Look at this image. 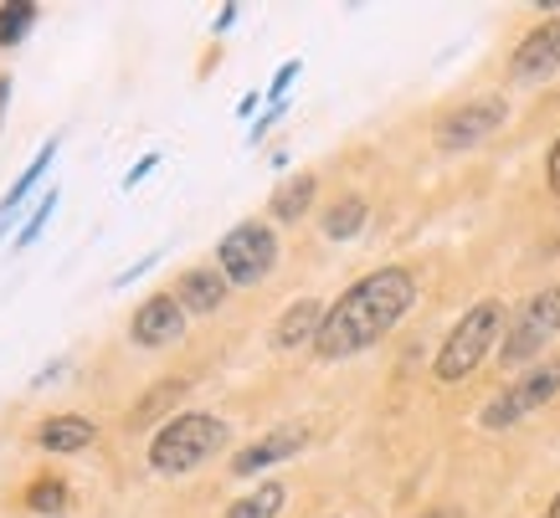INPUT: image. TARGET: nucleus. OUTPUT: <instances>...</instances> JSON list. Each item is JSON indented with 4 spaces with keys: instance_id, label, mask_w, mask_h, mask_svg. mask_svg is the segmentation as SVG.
Returning a JSON list of instances; mask_svg holds the SVG:
<instances>
[{
    "instance_id": "obj_5",
    "label": "nucleus",
    "mask_w": 560,
    "mask_h": 518,
    "mask_svg": "<svg viewBox=\"0 0 560 518\" xmlns=\"http://www.w3.org/2000/svg\"><path fill=\"white\" fill-rule=\"evenodd\" d=\"M272 262H278V236H272V226H262V221H237L217 247V268L232 287L262 283L272 272Z\"/></svg>"
},
{
    "instance_id": "obj_26",
    "label": "nucleus",
    "mask_w": 560,
    "mask_h": 518,
    "mask_svg": "<svg viewBox=\"0 0 560 518\" xmlns=\"http://www.w3.org/2000/svg\"><path fill=\"white\" fill-rule=\"evenodd\" d=\"M5 103H11V78H0V118H5Z\"/></svg>"
},
{
    "instance_id": "obj_25",
    "label": "nucleus",
    "mask_w": 560,
    "mask_h": 518,
    "mask_svg": "<svg viewBox=\"0 0 560 518\" xmlns=\"http://www.w3.org/2000/svg\"><path fill=\"white\" fill-rule=\"evenodd\" d=\"M232 21H237V5H221V11H217V32H226Z\"/></svg>"
},
{
    "instance_id": "obj_8",
    "label": "nucleus",
    "mask_w": 560,
    "mask_h": 518,
    "mask_svg": "<svg viewBox=\"0 0 560 518\" xmlns=\"http://www.w3.org/2000/svg\"><path fill=\"white\" fill-rule=\"evenodd\" d=\"M180 334H186V308L175 303V293H154L129 318V339L139 350H171L180 344Z\"/></svg>"
},
{
    "instance_id": "obj_4",
    "label": "nucleus",
    "mask_w": 560,
    "mask_h": 518,
    "mask_svg": "<svg viewBox=\"0 0 560 518\" xmlns=\"http://www.w3.org/2000/svg\"><path fill=\"white\" fill-rule=\"evenodd\" d=\"M556 334H560V287H540L510 318V334L499 344V365H535Z\"/></svg>"
},
{
    "instance_id": "obj_14",
    "label": "nucleus",
    "mask_w": 560,
    "mask_h": 518,
    "mask_svg": "<svg viewBox=\"0 0 560 518\" xmlns=\"http://www.w3.org/2000/svg\"><path fill=\"white\" fill-rule=\"evenodd\" d=\"M283 498H289L283 483H257L247 498H237L226 508V518H278L283 514Z\"/></svg>"
},
{
    "instance_id": "obj_27",
    "label": "nucleus",
    "mask_w": 560,
    "mask_h": 518,
    "mask_svg": "<svg viewBox=\"0 0 560 518\" xmlns=\"http://www.w3.org/2000/svg\"><path fill=\"white\" fill-rule=\"evenodd\" d=\"M422 518H463L458 508H432V514H422Z\"/></svg>"
},
{
    "instance_id": "obj_17",
    "label": "nucleus",
    "mask_w": 560,
    "mask_h": 518,
    "mask_svg": "<svg viewBox=\"0 0 560 518\" xmlns=\"http://www.w3.org/2000/svg\"><path fill=\"white\" fill-rule=\"evenodd\" d=\"M26 508H32V514L57 518L62 508H68V483H62L57 472H47V478H36V483L26 487Z\"/></svg>"
},
{
    "instance_id": "obj_24",
    "label": "nucleus",
    "mask_w": 560,
    "mask_h": 518,
    "mask_svg": "<svg viewBox=\"0 0 560 518\" xmlns=\"http://www.w3.org/2000/svg\"><path fill=\"white\" fill-rule=\"evenodd\" d=\"M154 165H160V160H154V154H150V160H139V165H135V169H129V180H124V185H129V190H135V185H139V180H144V175H150V169H154Z\"/></svg>"
},
{
    "instance_id": "obj_10",
    "label": "nucleus",
    "mask_w": 560,
    "mask_h": 518,
    "mask_svg": "<svg viewBox=\"0 0 560 518\" xmlns=\"http://www.w3.org/2000/svg\"><path fill=\"white\" fill-rule=\"evenodd\" d=\"M304 442H308L304 426H278V432H268L262 442H253V447H242L237 457H232V478H253V472L283 462L293 451H304Z\"/></svg>"
},
{
    "instance_id": "obj_1",
    "label": "nucleus",
    "mask_w": 560,
    "mask_h": 518,
    "mask_svg": "<svg viewBox=\"0 0 560 518\" xmlns=\"http://www.w3.org/2000/svg\"><path fill=\"white\" fill-rule=\"evenodd\" d=\"M417 303V278L407 268H381L350 283L340 298L324 308V329L314 339L319 360H350V354L371 350L411 314Z\"/></svg>"
},
{
    "instance_id": "obj_21",
    "label": "nucleus",
    "mask_w": 560,
    "mask_h": 518,
    "mask_svg": "<svg viewBox=\"0 0 560 518\" xmlns=\"http://www.w3.org/2000/svg\"><path fill=\"white\" fill-rule=\"evenodd\" d=\"M51 211H57V190H47V201H42V205H36V211H32V221H26V232L16 236V247H32L36 236H42V226H47V216H51Z\"/></svg>"
},
{
    "instance_id": "obj_15",
    "label": "nucleus",
    "mask_w": 560,
    "mask_h": 518,
    "mask_svg": "<svg viewBox=\"0 0 560 518\" xmlns=\"http://www.w3.org/2000/svg\"><path fill=\"white\" fill-rule=\"evenodd\" d=\"M360 226H365V201L360 196H340L324 211V236L329 242H350V236H360Z\"/></svg>"
},
{
    "instance_id": "obj_3",
    "label": "nucleus",
    "mask_w": 560,
    "mask_h": 518,
    "mask_svg": "<svg viewBox=\"0 0 560 518\" xmlns=\"http://www.w3.org/2000/svg\"><path fill=\"white\" fill-rule=\"evenodd\" d=\"M499 329H504V303H499V298L474 303V308L453 323V334L442 339V354H438V365H432V369H438V380L442 385L468 380V375H474V369L493 354Z\"/></svg>"
},
{
    "instance_id": "obj_19",
    "label": "nucleus",
    "mask_w": 560,
    "mask_h": 518,
    "mask_svg": "<svg viewBox=\"0 0 560 518\" xmlns=\"http://www.w3.org/2000/svg\"><path fill=\"white\" fill-rule=\"evenodd\" d=\"M51 154H57V139H51L47 150L36 154V160H32V165H26V169H21V180H16V185H11V190H5V201H0V216H5V211H16V205H21V201H26V196H32V185H36V180H42V175H47V165H51Z\"/></svg>"
},
{
    "instance_id": "obj_22",
    "label": "nucleus",
    "mask_w": 560,
    "mask_h": 518,
    "mask_svg": "<svg viewBox=\"0 0 560 518\" xmlns=\"http://www.w3.org/2000/svg\"><path fill=\"white\" fill-rule=\"evenodd\" d=\"M293 78H299V62H283V68H278V78H272V108L283 103V87H289Z\"/></svg>"
},
{
    "instance_id": "obj_23",
    "label": "nucleus",
    "mask_w": 560,
    "mask_h": 518,
    "mask_svg": "<svg viewBox=\"0 0 560 518\" xmlns=\"http://www.w3.org/2000/svg\"><path fill=\"white\" fill-rule=\"evenodd\" d=\"M545 180H550V190H556V201H560V139L550 144V160H545Z\"/></svg>"
},
{
    "instance_id": "obj_20",
    "label": "nucleus",
    "mask_w": 560,
    "mask_h": 518,
    "mask_svg": "<svg viewBox=\"0 0 560 518\" xmlns=\"http://www.w3.org/2000/svg\"><path fill=\"white\" fill-rule=\"evenodd\" d=\"M180 390H186V380H165V385H154L150 396H144V401H139L135 411H129V426H144V421H150L154 411H160V405H171L175 396H180Z\"/></svg>"
},
{
    "instance_id": "obj_18",
    "label": "nucleus",
    "mask_w": 560,
    "mask_h": 518,
    "mask_svg": "<svg viewBox=\"0 0 560 518\" xmlns=\"http://www.w3.org/2000/svg\"><path fill=\"white\" fill-rule=\"evenodd\" d=\"M36 11L32 0H11V5H0V47H16V42H26V32L36 26Z\"/></svg>"
},
{
    "instance_id": "obj_2",
    "label": "nucleus",
    "mask_w": 560,
    "mask_h": 518,
    "mask_svg": "<svg viewBox=\"0 0 560 518\" xmlns=\"http://www.w3.org/2000/svg\"><path fill=\"white\" fill-rule=\"evenodd\" d=\"M221 442H226V421L206 416V411L171 416L150 436V472H160V478H186V472L201 468L211 451H221Z\"/></svg>"
},
{
    "instance_id": "obj_9",
    "label": "nucleus",
    "mask_w": 560,
    "mask_h": 518,
    "mask_svg": "<svg viewBox=\"0 0 560 518\" xmlns=\"http://www.w3.org/2000/svg\"><path fill=\"white\" fill-rule=\"evenodd\" d=\"M556 68H560V16H550L514 47L510 72L520 78V83H535V78H550Z\"/></svg>"
},
{
    "instance_id": "obj_12",
    "label": "nucleus",
    "mask_w": 560,
    "mask_h": 518,
    "mask_svg": "<svg viewBox=\"0 0 560 518\" xmlns=\"http://www.w3.org/2000/svg\"><path fill=\"white\" fill-rule=\"evenodd\" d=\"M319 329H324V303L299 298L289 314L278 318V329H272V350L289 354V350H299V344H314V339H319Z\"/></svg>"
},
{
    "instance_id": "obj_28",
    "label": "nucleus",
    "mask_w": 560,
    "mask_h": 518,
    "mask_svg": "<svg viewBox=\"0 0 560 518\" xmlns=\"http://www.w3.org/2000/svg\"><path fill=\"white\" fill-rule=\"evenodd\" d=\"M545 518H560V493L550 498V508H545Z\"/></svg>"
},
{
    "instance_id": "obj_6",
    "label": "nucleus",
    "mask_w": 560,
    "mask_h": 518,
    "mask_svg": "<svg viewBox=\"0 0 560 518\" xmlns=\"http://www.w3.org/2000/svg\"><path fill=\"white\" fill-rule=\"evenodd\" d=\"M560 396V354H550V360H540L535 369H525L520 380L499 396V401L483 405V426H514L520 416H529V411H540L545 401H556Z\"/></svg>"
},
{
    "instance_id": "obj_13",
    "label": "nucleus",
    "mask_w": 560,
    "mask_h": 518,
    "mask_svg": "<svg viewBox=\"0 0 560 518\" xmlns=\"http://www.w3.org/2000/svg\"><path fill=\"white\" fill-rule=\"evenodd\" d=\"M36 442L47 451H57V457H72V451H88L98 442V426L88 416H47L36 426Z\"/></svg>"
},
{
    "instance_id": "obj_7",
    "label": "nucleus",
    "mask_w": 560,
    "mask_h": 518,
    "mask_svg": "<svg viewBox=\"0 0 560 518\" xmlns=\"http://www.w3.org/2000/svg\"><path fill=\"white\" fill-rule=\"evenodd\" d=\"M510 118V103L504 98H478V103H463V108H453V114L438 123V150L442 154H463L474 150V144H483V139L499 129Z\"/></svg>"
},
{
    "instance_id": "obj_16",
    "label": "nucleus",
    "mask_w": 560,
    "mask_h": 518,
    "mask_svg": "<svg viewBox=\"0 0 560 518\" xmlns=\"http://www.w3.org/2000/svg\"><path fill=\"white\" fill-rule=\"evenodd\" d=\"M314 190H319L314 175H293V180L272 196V221H299L308 211V201H314Z\"/></svg>"
},
{
    "instance_id": "obj_11",
    "label": "nucleus",
    "mask_w": 560,
    "mask_h": 518,
    "mask_svg": "<svg viewBox=\"0 0 560 518\" xmlns=\"http://www.w3.org/2000/svg\"><path fill=\"white\" fill-rule=\"evenodd\" d=\"M226 278H221V268H190L180 272V283H175V303L190 314H217L221 298H226Z\"/></svg>"
}]
</instances>
